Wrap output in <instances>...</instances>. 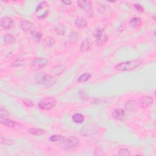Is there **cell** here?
Returning <instances> with one entry per match:
<instances>
[{
  "label": "cell",
  "mask_w": 156,
  "mask_h": 156,
  "mask_svg": "<svg viewBox=\"0 0 156 156\" xmlns=\"http://www.w3.org/2000/svg\"><path fill=\"white\" fill-rule=\"evenodd\" d=\"M141 61L137 59L120 63L116 66V69L121 71H130L139 67L141 64Z\"/></svg>",
  "instance_id": "cell-1"
},
{
  "label": "cell",
  "mask_w": 156,
  "mask_h": 156,
  "mask_svg": "<svg viewBox=\"0 0 156 156\" xmlns=\"http://www.w3.org/2000/svg\"><path fill=\"white\" fill-rule=\"evenodd\" d=\"M79 145V141L74 136H70L67 139H64L62 140V146L64 149L67 151H74L77 148Z\"/></svg>",
  "instance_id": "cell-2"
},
{
  "label": "cell",
  "mask_w": 156,
  "mask_h": 156,
  "mask_svg": "<svg viewBox=\"0 0 156 156\" xmlns=\"http://www.w3.org/2000/svg\"><path fill=\"white\" fill-rule=\"evenodd\" d=\"M57 100L53 97H47L39 102L38 106L42 110H48L54 107L57 104Z\"/></svg>",
  "instance_id": "cell-3"
},
{
  "label": "cell",
  "mask_w": 156,
  "mask_h": 156,
  "mask_svg": "<svg viewBox=\"0 0 156 156\" xmlns=\"http://www.w3.org/2000/svg\"><path fill=\"white\" fill-rule=\"evenodd\" d=\"M57 81V78L51 75H44L42 76H39V81L38 82L42 84V85L46 88H50L53 86Z\"/></svg>",
  "instance_id": "cell-4"
},
{
  "label": "cell",
  "mask_w": 156,
  "mask_h": 156,
  "mask_svg": "<svg viewBox=\"0 0 156 156\" xmlns=\"http://www.w3.org/2000/svg\"><path fill=\"white\" fill-rule=\"evenodd\" d=\"M93 36L96 39V42L98 45H104L106 43L108 40L107 36L104 33V29L102 28H98L95 31Z\"/></svg>",
  "instance_id": "cell-5"
},
{
  "label": "cell",
  "mask_w": 156,
  "mask_h": 156,
  "mask_svg": "<svg viewBox=\"0 0 156 156\" xmlns=\"http://www.w3.org/2000/svg\"><path fill=\"white\" fill-rule=\"evenodd\" d=\"M48 63V61L47 58L41 57L37 58L31 62V67L34 70H39L41 69L47 65Z\"/></svg>",
  "instance_id": "cell-6"
},
{
  "label": "cell",
  "mask_w": 156,
  "mask_h": 156,
  "mask_svg": "<svg viewBox=\"0 0 156 156\" xmlns=\"http://www.w3.org/2000/svg\"><path fill=\"white\" fill-rule=\"evenodd\" d=\"M1 26L6 30H9L14 27L15 23L13 20L8 17H4L1 19Z\"/></svg>",
  "instance_id": "cell-7"
},
{
  "label": "cell",
  "mask_w": 156,
  "mask_h": 156,
  "mask_svg": "<svg viewBox=\"0 0 156 156\" xmlns=\"http://www.w3.org/2000/svg\"><path fill=\"white\" fill-rule=\"evenodd\" d=\"M20 27L22 29L24 32H30L34 31V26L31 22L25 20H23L20 23Z\"/></svg>",
  "instance_id": "cell-8"
},
{
  "label": "cell",
  "mask_w": 156,
  "mask_h": 156,
  "mask_svg": "<svg viewBox=\"0 0 156 156\" xmlns=\"http://www.w3.org/2000/svg\"><path fill=\"white\" fill-rule=\"evenodd\" d=\"M140 103L142 107L146 108L153 104L154 103V99L151 96H143L140 100Z\"/></svg>",
  "instance_id": "cell-9"
},
{
  "label": "cell",
  "mask_w": 156,
  "mask_h": 156,
  "mask_svg": "<svg viewBox=\"0 0 156 156\" xmlns=\"http://www.w3.org/2000/svg\"><path fill=\"white\" fill-rule=\"evenodd\" d=\"M0 121H1V123L2 125L9 128H15L18 125V124L15 121H14L10 119L6 118L4 116H1V118H0Z\"/></svg>",
  "instance_id": "cell-10"
},
{
  "label": "cell",
  "mask_w": 156,
  "mask_h": 156,
  "mask_svg": "<svg viewBox=\"0 0 156 156\" xmlns=\"http://www.w3.org/2000/svg\"><path fill=\"white\" fill-rule=\"evenodd\" d=\"M125 115V110L122 109H116L112 112V116L113 118L117 120H121L124 118Z\"/></svg>",
  "instance_id": "cell-11"
},
{
  "label": "cell",
  "mask_w": 156,
  "mask_h": 156,
  "mask_svg": "<svg viewBox=\"0 0 156 156\" xmlns=\"http://www.w3.org/2000/svg\"><path fill=\"white\" fill-rule=\"evenodd\" d=\"M77 4L81 9L86 10V12L92 9V3H91L90 1H82V0H80V1H77Z\"/></svg>",
  "instance_id": "cell-12"
},
{
  "label": "cell",
  "mask_w": 156,
  "mask_h": 156,
  "mask_svg": "<svg viewBox=\"0 0 156 156\" xmlns=\"http://www.w3.org/2000/svg\"><path fill=\"white\" fill-rule=\"evenodd\" d=\"M75 24L76 25V26L78 27L79 28H84L86 27L87 22L86 20L81 17H77L75 20Z\"/></svg>",
  "instance_id": "cell-13"
},
{
  "label": "cell",
  "mask_w": 156,
  "mask_h": 156,
  "mask_svg": "<svg viewBox=\"0 0 156 156\" xmlns=\"http://www.w3.org/2000/svg\"><path fill=\"white\" fill-rule=\"evenodd\" d=\"M142 20L140 18L134 17L129 21V26L133 28H137L141 25Z\"/></svg>",
  "instance_id": "cell-14"
},
{
  "label": "cell",
  "mask_w": 156,
  "mask_h": 156,
  "mask_svg": "<svg viewBox=\"0 0 156 156\" xmlns=\"http://www.w3.org/2000/svg\"><path fill=\"white\" fill-rule=\"evenodd\" d=\"M28 132L32 135H42L46 133V131H45L43 129H39V128H36V127H32L30 128L28 130Z\"/></svg>",
  "instance_id": "cell-15"
},
{
  "label": "cell",
  "mask_w": 156,
  "mask_h": 156,
  "mask_svg": "<svg viewBox=\"0 0 156 156\" xmlns=\"http://www.w3.org/2000/svg\"><path fill=\"white\" fill-rule=\"evenodd\" d=\"M31 36L32 39L34 40V41L36 42V43H40L43 37V34L41 32L35 31H33L31 32Z\"/></svg>",
  "instance_id": "cell-16"
},
{
  "label": "cell",
  "mask_w": 156,
  "mask_h": 156,
  "mask_svg": "<svg viewBox=\"0 0 156 156\" xmlns=\"http://www.w3.org/2000/svg\"><path fill=\"white\" fill-rule=\"evenodd\" d=\"M92 47V43L88 40H84L81 45V51L82 53H85V52L88 51L90 48Z\"/></svg>",
  "instance_id": "cell-17"
},
{
  "label": "cell",
  "mask_w": 156,
  "mask_h": 156,
  "mask_svg": "<svg viewBox=\"0 0 156 156\" xmlns=\"http://www.w3.org/2000/svg\"><path fill=\"white\" fill-rule=\"evenodd\" d=\"M72 120L74 123H76V124H81V123H83L84 121V116L81 114H75L72 116Z\"/></svg>",
  "instance_id": "cell-18"
},
{
  "label": "cell",
  "mask_w": 156,
  "mask_h": 156,
  "mask_svg": "<svg viewBox=\"0 0 156 156\" xmlns=\"http://www.w3.org/2000/svg\"><path fill=\"white\" fill-rule=\"evenodd\" d=\"M136 107H137V104L135 101H129L126 102L125 105L126 110L129 111H133L136 109Z\"/></svg>",
  "instance_id": "cell-19"
},
{
  "label": "cell",
  "mask_w": 156,
  "mask_h": 156,
  "mask_svg": "<svg viewBox=\"0 0 156 156\" xmlns=\"http://www.w3.org/2000/svg\"><path fill=\"white\" fill-rule=\"evenodd\" d=\"M91 76H92V75H91L90 73H85V74L81 75L79 77H78L77 81L79 83H83V82H87L90 79Z\"/></svg>",
  "instance_id": "cell-20"
},
{
  "label": "cell",
  "mask_w": 156,
  "mask_h": 156,
  "mask_svg": "<svg viewBox=\"0 0 156 156\" xmlns=\"http://www.w3.org/2000/svg\"><path fill=\"white\" fill-rule=\"evenodd\" d=\"M3 39H4V41L6 43L9 44V45H12L15 42V37L10 34H8L5 35L3 37Z\"/></svg>",
  "instance_id": "cell-21"
},
{
  "label": "cell",
  "mask_w": 156,
  "mask_h": 156,
  "mask_svg": "<svg viewBox=\"0 0 156 156\" xmlns=\"http://www.w3.org/2000/svg\"><path fill=\"white\" fill-rule=\"evenodd\" d=\"M56 32H57V34L63 36L65 34L66 32V28L63 25H58L56 28Z\"/></svg>",
  "instance_id": "cell-22"
},
{
  "label": "cell",
  "mask_w": 156,
  "mask_h": 156,
  "mask_svg": "<svg viewBox=\"0 0 156 156\" xmlns=\"http://www.w3.org/2000/svg\"><path fill=\"white\" fill-rule=\"evenodd\" d=\"M65 139L64 136L60 135H54L51 136L49 138V140L52 142H56L58 141H62Z\"/></svg>",
  "instance_id": "cell-23"
},
{
  "label": "cell",
  "mask_w": 156,
  "mask_h": 156,
  "mask_svg": "<svg viewBox=\"0 0 156 156\" xmlns=\"http://www.w3.org/2000/svg\"><path fill=\"white\" fill-rule=\"evenodd\" d=\"M12 66L14 67H19V66H22L23 65H24V60L23 58H18L17 59H16L15 61H14L12 63Z\"/></svg>",
  "instance_id": "cell-24"
},
{
  "label": "cell",
  "mask_w": 156,
  "mask_h": 156,
  "mask_svg": "<svg viewBox=\"0 0 156 156\" xmlns=\"http://www.w3.org/2000/svg\"><path fill=\"white\" fill-rule=\"evenodd\" d=\"M119 155H131V151L127 148H122L120 149L118 152Z\"/></svg>",
  "instance_id": "cell-25"
},
{
  "label": "cell",
  "mask_w": 156,
  "mask_h": 156,
  "mask_svg": "<svg viewBox=\"0 0 156 156\" xmlns=\"http://www.w3.org/2000/svg\"><path fill=\"white\" fill-rule=\"evenodd\" d=\"M45 43H46V45L47 47H53V45H54L55 41H54V40L53 38L49 37V38H47L46 39V41H45Z\"/></svg>",
  "instance_id": "cell-26"
},
{
  "label": "cell",
  "mask_w": 156,
  "mask_h": 156,
  "mask_svg": "<svg viewBox=\"0 0 156 156\" xmlns=\"http://www.w3.org/2000/svg\"><path fill=\"white\" fill-rule=\"evenodd\" d=\"M48 4L47 2H46V1H43V2L40 3L37 6V8L36 9V12H38V11L41 10L43 8H47L48 6Z\"/></svg>",
  "instance_id": "cell-27"
},
{
  "label": "cell",
  "mask_w": 156,
  "mask_h": 156,
  "mask_svg": "<svg viewBox=\"0 0 156 156\" xmlns=\"http://www.w3.org/2000/svg\"><path fill=\"white\" fill-rule=\"evenodd\" d=\"M9 115V112L8 111V110L5 109L4 108H3V107H1V109H0V115H1V116L6 117V116H8Z\"/></svg>",
  "instance_id": "cell-28"
},
{
  "label": "cell",
  "mask_w": 156,
  "mask_h": 156,
  "mask_svg": "<svg viewBox=\"0 0 156 156\" xmlns=\"http://www.w3.org/2000/svg\"><path fill=\"white\" fill-rule=\"evenodd\" d=\"M134 8H135V9L136 10L139 11V12H141V13L143 12H144V10H145L144 8H143V6H141L140 4H134Z\"/></svg>",
  "instance_id": "cell-29"
},
{
  "label": "cell",
  "mask_w": 156,
  "mask_h": 156,
  "mask_svg": "<svg viewBox=\"0 0 156 156\" xmlns=\"http://www.w3.org/2000/svg\"><path fill=\"white\" fill-rule=\"evenodd\" d=\"M23 103L24 104L25 106H26L27 107H32L34 106V104L33 102H32L30 100H25L24 101H23Z\"/></svg>",
  "instance_id": "cell-30"
},
{
  "label": "cell",
  "mask_w": 156,
  "mask_h": 156,
  "mask_svg": "<svg viewBox=\"0 0 156 156\" xmlns=\"http://www.w3.org/2000/svg\"><path fill=\"white\" fill-rule=\"evenodd\" d=\"M70 38L72 40V42H76V40H77V38H78V35L77 34L75 33V32H73V33H72L71 34L70 36Z\"/></svg>",
  "instance_id": "cell-31"
},
{
  "label": "cell",
  "mask_w": 156,
  "mask_h": 156,
  "mask_svg": "<svg viewBox=\"0 0 156 156\" xmlns=\"http://www.w3.org/2000/svg\"><path fill=\"white\" fill-rule=\"evenodd\" d=\"M86 16L87 17H88V18H92V17H93V12L92 9L86 12Z\"/></svg>",
  "instance_id": "cell-32"
},
{
  "label": "cell",
  "mask_w": 156,
  "mask_h": 156,
  "mask_svg": "<svg viewBox=\"0 0 156 156\" xmlns=\"http://www.w3.org/2000/svg\"><path fill=\"white\" fill-rule=\"evenodd\" d=\"M62 2L65 5H71V3H72V2H71V1H68V0H66V1H62Z\"/></svg>",
  "instance_id": "cell-33"
}]
</instances>
